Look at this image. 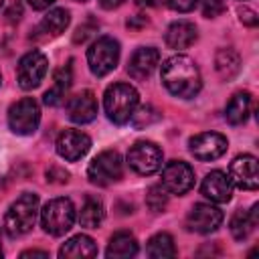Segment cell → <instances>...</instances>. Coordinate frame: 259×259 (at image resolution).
Returning <instances> with one entry per match:
<instances>
[{
	"label": "cell",
	"instance_id": "cell-1",
	"mask_svg": "<svg viewBox=\"0 0 259 259\" xmlns=\"http://www.w3.org/2000/svg\"><path fill=\"white\" fill-rule=\"evenodd\" d=\"M162 83L172 95L182 99L194 97L202 87L200 71L186 55H174L162 63Z\"/></svg>",
	"mask_w": 259,
	"mask_h": 259
},
{
	"label": "cell",
	"instance_id": "cell-2",
	"mask_svg": "<svg viewBox=\"0 0 259 259\" xmlns=\"http://www.w3.org/2000/svg\"><path fill=\"white\" fill-rule=\"evenodd\" d=\"M138 103H140V95L136 87H132L130 83H113L105 89L103 107H105L107 117L117 125L130 121Z\"/></svg>",
	"mask_w": 259,
	"mask_h": 259
},
{
	"label": "cell",
	"instance_id": "cell-3",
	"mask_svg": "<svg viewBox=\"0 0 259 259\" xmlns=\"http://www.w3.org/2000/svg\"><path fill=\"white\" fill-rule=\"evenodd\" d=\"M36 217H38V196L32 194V192H24L20 194L12 204L10 208L6 210L4 214V227H6V233L14 239V237H20L24 233H28L34 223H36Z\"/></svg>",
	"mask_w": 259,
	"mask_h": 259
},
{
	"label": "cell",
	"instance_id": "cell-4",
	"mask_svg": "<svg viewBox=\"0 0 259 259\" xmlns=\"http://www.w3.org/2000/svg\"><path fill=\"white\" fill-rule=\"evenodd\" d=\"M40 223L45 233L53 237L65 235L75 223V206L69 198H53L40 210Z\"/></svg>",
	"mask_w": 259,
	"mask_h": 259
},
{
	"label": "cell",
	"instance_id": "cell-5",
	"mask_svg": "<svg viewBox=\"0 0 259 259\" xmlns=\"http://www.w3.org/2000/svg\"><path fill=\"white\" fill-rule=\"evenodd\" d=\"M87 63L95 77H105L119 63V42L113 36H99L87 51Z\"/></svg>",
	"mask_w": 259,
	"mask_h": 259
},
{
	"label": "cell",
	"instance_id": "cell-6",
	"mask_svg": "<svg viewBox=\"0 0 259 259\" xmlns=\"http://www.w3.org/2000/svg\"><path fill=\"white\" fill-rule=\"evenodd\" d=\"M121 174H123V162L117 150H103L91 160L87 168L89 180L97 186H107L111 182H117Z\"/></svg>",
	"mask_w": 259,
	"mask_h": 259
},
{
	"label": "cell",
	"instance_id": "cell-7",
	"mask_svg": "<svg viewBox=\"0 0 259 259\" xmlns=\"http://www.w3.org/2000/svg\"><path fill=\"white\" fill-rule=\"evenodd\" d=\"M40 121V107L32 97H22L8 109V125L18 136H30Z\"/></svg>",
	"mask_w": 259,
	"mask_h": 259
},
{
	"label": "cell",
	"instance_id": "cell-8",
	"mask_svg": "<svg viewBox=\"0 0 259 259\" xmlns=\"http://www.w3.org/2000/svg\"><path fill=\"white\" fill-rule=\"evenodd\" d=\"M49 69V61L40 51H30L26 53L20 61H18V69H16V77H18V85L24 91H30L34 87L40 85V81L45 79Z\"/></svg>",
	"mask_w": 259,
	"mask_h": 259
},
{
	"label": "cell",
	"instance_id": "cell-9",
	"mask_svg": "<svg viewBox=\"0 0 259 259\" xmlns=\"http://www.w3.org/2000/svg\"><path fill=\"white\" fill-rule=\"evenodd\" d=\"M127 164L142 176L154 174L162 166V150L154 142H136L127 152Z\"/></svg>",
	"mask_w": 259,
	"mask_h": 259
},
{
	"label": "cell",
	"instance_id": "cell-10",
	"mask_svg": "<svg viewBox=\"0 0 259 259\" xmlns=\"http://www.w3.org/2000/svg\"><path fill=\"white\" fill-rule=\"evenodd\" d=\"M162 186L170 194H186L194 186V170L182 160H172L162 170Z\"/></svg>",
	"mask_w": 259,
	"mask_h": 259
},
{
	"label": "cell",
	"instance_id": "cell-11",
	"mask_svg": "<svg viewBox=\"0 0 259 259\" xmlns=\"http://www.w3.org/2000/svg\"><path fill=\"white\" fill-rule=\"evenodd\" d=\"M227 138L223 134H217V132H202V134H196L194 138H190L188 142V148H190V154L196 158V160H202V162H210V160H217L221 158L225 152H227Z\"/></svg>",
	"mask_w": 259,
	"mask_h": 259
},
{
	"label": "cell",
	"instance_id": "cell-12",
	"mask_svg": "<svg viewBox=\"0 0 259 259\" xmlns=\"http://www.w3.org/2000/svg\"><path fill=\"white\" fill-rule=\"evenodd\" d=\"M229 178L243 190H257L259 186V164L251 154L237 156L229 166Z\"/></svg>",
	"mask_w": 259,
	"mask_h": 259
},
{
	"label": "cell",
	"instance_id": "cell-13",
	"mask_svg": "<svg viewBox=\"0 0 259 259\" xmlns=\"http://www.w3.org/2000/svg\"><path fill=\"white\" fill-rule=\"evenodd\" d=\"M221 223H223V210L212 204H206V202L194 204L186 217V227L200 235H208V233L217 231L221 227Z\"/></svg>",
	"mask_w": 259,
	"mask_h": 259
},
{
	"label": "cell",
	"instance_id": "cell-14",
	"mask_svg": "<svg viewBox=\"0 0 259 259\" xmlns=\"http://www.w3.org/2000/svg\"><path fill=\"white\" fill-rule=\"evenodd\" d=\"M91 148V138L79 130H65L57 138V154L69 162L81 160Z\"/></svg>",
	"mask_w": 259,
	"mask_h": 259
},
{
	"label": "cell",
	"instance_id": "cell-15",
	"mask_svg": "<svg viewBox=\"0 0 259 259\" xmlns=\"http://www.w3.org/2000/svg\"><path fill=\"white\" fill-rule=\"evenodd\" d=\"M200 192L210 198L212 202H229L233 196V182L229 178V174H225L223 170H212L204 176L202 184H200Z\"/></svg>",
	"mask_w": 259,
	"mask_h": 259
},
{
	"label": "cell",
	"instance_id": "cell-16",
	"mask_svg": "<svg viewBox=\"0 0 259 259\" xmlns=\"http://www.w3.org/2000/svg\"><path fill=\"white\" fill-rule=\"evenodd\" d=\"M67 113H69V119L75 121V123L93 121L95 115H97V99H95L93 91L85 89V91L73 95L67 101Z\"/></svg>",
	"mask_w": 259,
	"mask_h": 259
},
{
	"label": "cell",
	"instance_id": "cell-17",
	"mask_svg": "<svg viewBox=\"0 0 259 259\" xmlns=\"http://www.w3.org/2000/svg\"><path fill=\"white\" fill-rule=\"evenodd\" d=\"M158 63H160L158 49H154V47H140L132 55V59H130L127 73H130V77H134V79L140 81V79L150 77L154 73V69L158 67Z\"/></svg>",
	"mask_w": 259,
	"mask_h": 259
},
{
	"label": "cell",
	"instance_id": "cell-18",
	"mask_svg": "<svg viewBox=\"0 0 259 259\" xmlns=\"http://www.w3.org/2000/svg\"><path fill=\"white\" fill-rule=\"evenodd\" d=\"M164 40L170 49H188L194 40H196V26L188 20H176L168 26L166 34H164Z\"/></svg>",
	"mask_w": 259,
	"mask_h": 259
},
{
	"label": "cell",
	"instance_id": "cell-19",
	"mask_svg": "<svg viewBox=\"0 0 259 259\" xmlns=\"http://www.w3.org/2000/svg\"><path fill=\"white\" fill-rule=\"evenodd\" d=\"M95 255H97V245L87 235H75L59 249V257H65V259H83V257H95Z\"/></svg>",
	"mask_w": 259,
	"mask_h": 259
},
{
	"label": "cell",
	"instance_id": "cell-20",
	"mask_svg": "<svg viewBox=\"0 0 259 259\" xmlns=\"http://www.w3.org/2000/svg\"><path fill=\"white\" fill-rule=\"evenodd\" d=\"M257 210H259V204H253L251 206V210H237L235 214H233V219H231V223H229V227H231V235L237 239V241H245L251 233H253V229H255V225H257Z\"/></svg>",
	"mask_w": 259,
	"mask_h": 259
},
{
	"label": "cell",
	"instance_id": "cell-21",
	"mask_svg": "<svg viewBox=\"0 0 259 259\" xmlns=\"http://www.w3.org/2000/svg\"><path fill=\"white\" fill-rule=\"evenodd\" d=\"M138 241L132 233L127 231H119L115 233L111 239H109V245H107V257L109 259H125V257H134L138 253Z\"/></svg>",
	"mask_w": 259,
	"mask_h": 259
},
{
	"label": "cell",
	"instance_id": "cell-22",
	"mask_svg": "<svg viewBox=\"0 0 259 259\" xmlns=\"http://www.w3.org/2000/svg\"><path fill=\"white\" fill-rule=\"evenodd\" d=\"M249 113H251V95H249L247 91H237V93L229 99V103H227V107H225V117H227V121L233 123V125L245 123L247 117H249Z\"/></svg>",
	"mask_w": 259,
	"mask_h": 259
},
{
	"label": "cell",
	"instance_id": "cell-23",
	"mask_svg": "<svg viewBox=\"0 0 259 259\" xmlns=\"http://www.w3.org/2000/svg\"><path fill=\"white\" fill-rule=\"evenodd\" d=\"M53 79H55L53 87H51V89L45 93V97H42V101H45L47 105H59V103L63 101V97H65V91L71 87V79H73V73H71V65H65V67L57 69Z\"/></svg>",
	"mask_w": 259,
	"mask_h": 259
},
{
	"label": "cell",
	"instance_id": "cell-24",
	"mask_svg": "<svg viewBox=\"0 0 259 259\" xmlns=\"http://www.w3.org/2000/svg\"><path fill=\"white\" fill-rule=\"evenodd\" d=\"M105 219V208H103V202L101 198L97 196H87L81 210H79V223L81 227H87V229H97Z\"/></svg>",
	"mask_w": 259,
	"mask_h": 259
},
{
	"label": "cell",
	"instance_id": "cell-25",
	"mask_svg": "<svg viewBox=\"0 0 259 259\" xmlns=\"http://www.w3.org/2000/svg\"><path fill=\"white\" fill-rule=\"evenodd\" d=\"M71 22V16H69V10L65 8H53L49 10L42 20H40V30L47 34V36H59L61 32H65V28L69 26Z\"/></svg>",
	"mask_w": 259,
	"mask_h": 259
},
{
	"label": "cell",
	"instance_id": "cell-26",
	"mask_svg": "<svg viewBox=\"0 0 259 259\" xmlns=\"http://www.w3.org/2000/svg\"><path fill=\"white\" fill-rule=\"evenodd\" d=\"M214 69L223 79H233L241 69V57L233 49H219L214 57Z\"/></svg>",
	"mask_w": 259,
	"mask_h": 259
},
{
	"label": "cell",
	"instance_id": "cell-27",
	"mask_svg": "<svg viewBox=\"0 0 259 259\" xmlns=\"http://www.w3.org/2000/svg\"><path fill=\"white\" fill-rule=\"evenodd\" d=\"M146 253L150 257H174L176 255V245H174V239L168 235V233H158L154 235L150 241H148V247H146Z\"/></svg>",
	"mask_w": 259,
	"mask_h": 259
},
{
	"label": "cell",
	"instance_id": "cell-28",
	"mask_svg": "<svg viewBox=\"0 0 259 259\" xmlns=\"http://www.w3.org/2000/svg\"><path fill=\"white\" fill-rule=\"evenodd\" d=\"M130 119H132V123L136 127H148V125H152V123H156L160 119V111L156 107H152V105H142L140 109L136 107V111L132 113Z\"/></svg>",
	"mask_w": 259,
	"mask_h": 259
},
{
	"label": "cell",
	"instance_id": "cell-29",
	"mask_svg": "<svg viewBox=\"0 0 259 259\" xmlns=\"http://www.w3.org/2000/svg\"><path fill=\"white\" fill-rule=\"evenodd\" d=\"M146 204H148V208L150 210H154V212H160V210H164L166 208V204H168V194H166V188L160 184H156V186H150L148 188V192H146Z\"/></svg>",
	"mask_w": 259,
	"mask_h": 259
},
{
	"label": "cell",
	"instance_id": "cell-30",
	"mask_svg": "<svg viewBox=\"0 0 259 259\" xmlns=\"http://www.w3.org/2000/svg\"><path fill=\"white\" fill-rule=\"evenodd\" d=\"M225 10L223 0H202V14L206 18H214Z\"/></svg>",
	"mask_w": 259,
	"mask_h": 259
},
{
	"label": "cell",
	"instance_id": "cell-31",
	"mask_svg": "<svg viewBox=\"0 0 259 259\" xmlns=\"http://www.w3.org/2000/svg\"><path fill=\"white\" fill-rule=\"evenodd\" d=\"M168 4L176 12H190L198 4V0H168Z\"/></svg>",
	"mask_w": 259,
	"mask_h": 259
},
{
	"label": "cell",
	"instance_id": "cell-32",
	"mask_svg": "<svg viewBox=\"0 0 259 259\" xmlns=\"http://www.w3.org/2000/svg\"><path fill=\"white\" fill-rule=\"evenodd\" d=\"M239 16H241V22L243 24H247V26H257V14H255V10H251V8H239Z\"/></svg>",
	"mask_w": 259,
	"mask_h": 259
},
{
	"label": "cell",
	"instance_id": "cell-33",
	"mask_svg": "<svg viewBox=\"0 0 259 259\" xmlns=\"http://www.w3.org/2000/svg\"><path fill=\"white\" fill-rule=\"evenodd\" d=\"M91 30H95V26H79L77 28V34H75V42H83L91 34Z\"/></svg>",
	"mask_w": 259,
	"mask_h": 259
},
{
	"label": "cell",
	"instance_id": "cell-34",
	"mask_svg": "<svg viewBox=\"0 0 259 259\" xmlns=\"http://www.w3.org/2000/svg\"><path fill=\"white\" fill-rule=\"evenodd\" d=\"M28 257H40V259H47L49 253H47V251H38V249H28V251L20 253V259H28Z\"/></svg>",
	"mask_w": 259,
	"mask_h": 259
},
{
	"label": "cell",
	"instance_id": "cell-35",
	"mask_svg": "<svg viewBox=\"0 0 259 259\" xmlns=\"http://www.w3.org/2000/svg\"><path fill=\"white\" fill-rule=\"evenodd\" d=\"M53 2H55V0H28V4H30L34 10H45V8H49Z\"/></svg>",
	"mask_w": 259,
	"mask_h": 259
},
{
	"label": "cell",
	"instance_id": "cell-36",
	"mask_svg": "<svg viewBox=\"0 0 259 259\" xmlns=\"http://www.w3.org/2000/svg\"><path fill=\"white\" fill-rule=\"evenodd\" d=\"M119 4H123V0H99V6L105 8V10H113V8H117Z\"/></svg>",
	"mask_w": 259,
	"mask_h": 259
},
{
	"label": "cell",
	"instance_id": "cell-37",
	"mask_svg": "<svg viewBox=\"0 0 259 259\" xmlns=\"http://www.w3.org/2000/svg\"><path fill=\"white\" fill-rule=\"evenodd\" d=\"M160 0H136V4H140V6H156Z\"/></svg>",
	"mask_w": 259,
	"mask_h": 259
},
{
	"label": "cell",
	"instance_id": "cell-38",
	"mask_svg": "<svg viewBox=\"0 0 259 259\" xmlns=\"http://www.w3.org/2000/svg\"><path fill=\"white\" fill-rule=\"evenodd\" d=\"M0 257H2V231H0Z\"/></svg>",
	"mask_w": 259,
	"mask_h": 259
},
{
	"label": "cell",
	"instance_id": "cell-39",
	"mask_svg": "<svg viewBox=\"0 0 259 259\" xmlns=\"http://www.w3.org/2000/svg\"><path fill=\"white\" fill-rule=\"evenodd\" d=\"M2 4H4V0H0V6H2Z\"/></svg>",
	"mask_w": 259,
	"mask_h": 259
},
{
	"label": "cell",
	"instance_id": "cell-40",
	"mask_svg": "<svg viewBox=\"0 0 259 259\" xmlns=\"http://www.w3.org/2000/svg\"><path fill=\"white\" fill-rule=\"evenodd\" d=\"M79 2H85V0H79Z\"/></svg>",
	"mask_w": 259,
	"mask_h": 259
}]
</instances>
